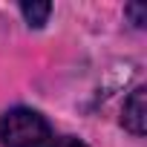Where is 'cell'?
I'll list each match as a JSON object with an SVG mask.
<instances>
[{
    "mask_svg": "<svg viewBox=\"0 0 147 147\" xmlns=\"http://www.w3.org/2000/svg\"><path fill=\"white\" fill-rule=\"evenodd\" d=\"M0 138H3L6 147H46L52 141V133H49V124L43 121L40 113L18 107L3 115Z\"/></svg>",
    "mask_w": 147,
    "mask_h": 147,
    "instance_id": "6da1fadb",
    "label": "cell"
},
{
    "mask_svg": "<svg viewBox=\"0 0 147 147\" xmlns=\"http://www.w3.org/2000/svg\"><path fill=\"white\" fill-rule=\"evenodd\" d=\"M121 124H124L133 136H144V130H147V90H144V87L133 90V95L124 101Z\"/></svg>",
    "mask_w": 147,
    "mask_h": 147,
    "instance_id": "7a4b0ae2",
    "label": "cell"
},
{
    "mask_svg": "<svg viewBox=\"0 0 147 147\" xmlns=\"http://www.w3.org/2000/svg\"><path fill=\"white\" fill-rule=\"evenodd\" d=\"M20 12H23V18L29 20V26H43L46 18H49V12H52V6L32 0V3H23V6H20Z\"/></svg>",
    "mask_w": 147,
    "mask_h": 147,
    "instance_id": "3957f363",
    "label": "cell"
},
{
    "mask_svg": "<svg viewBox=\"0 0 147 147\" xmlns=\"http://www.w3.org/2000/svg\"><path fill=\"white\" fill-rule=\"evenodd\" d=\"M124 12L133 18V23H136V26H144V23H147V6H144V3H130Z\"/></svg>",
    "mask_w": 147,
    "mask_h": 147,
    "instance_id": "277c9868",
    "label": "cell"
},
{
    "mask_svg": "<svg viewBox=\"0 0 147 147\" xmlns=\"http://www.w3.org/2000/svg\"><path fill=\"white\" fill-rule=\"evenodd\" d=\"M52 147H87V144H84V141H78V138H69V136H66V138H58Z\"/></svg>",
    "mask_w": 147,
    "mask_h": 147,
    "instance_id": "5b68a950",
    "label": "cell"
}]
</instances>
